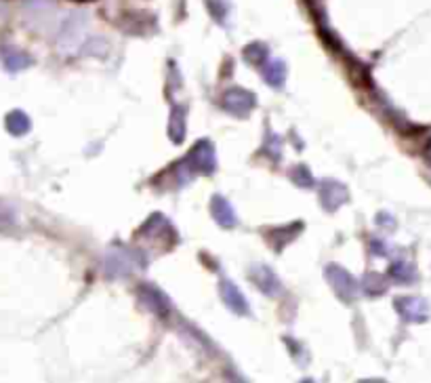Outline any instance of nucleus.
I'll return each instance as SVG.
<instances>
[{"mask_svg":"<svg viewBox=\"0 0 431 383\" xmlns=\"http://www.w3.org/2000/svg\"><path fill=\"white\" fill-rule=\"evenodd\" d=\"M0 62H3V66L13 74L20 70H26L32 64V60L15 47H0Z\"/></svg>","mask_w":431,"mask_h":383,"instance_id":"9d476101","label":"nucleus"},{"mask_svg":"<svg viewBox=\"0 0 431 383\" xmlns=\"http://www.w3.org/2000/svg\"><path fill=\"white\" fill-rule=\"evenodd\" d=\"M209 3V9H211V13H213V18L217 20V22H225V15H227V3L225 0H206Z\"/></svg>","mask_w":431,"mask_h":383,"instance_id":"6ab92c4d","label":"nucleus"},{"mask_svg":"<svg viewBox=\"0 0 431 383\" xmlns=\"http://www.w3.org/2000/svg\"><path fill=\"white\" fill-rule=\"evenodd\" d=\"M370 246H372V251H374L376 255H385V253H387V251H385V246H381V242H379V240H372V244H370Z\"/></svg>","mask_w":431,"mask_h":383,"instance_id":"aec40b11","label":"nucleus"},{"mask_svg":"<svg viewBox=\"0 0 431 383\" xmlns=\"http://www.w3.org/2000/svg\"><path fill=\"white\" fill-rule=\"evenodd\" d=\"M318 196H320V202H322V207H324L326 211H337L341 204L347 202L349 192H347V188H345L343 183H339V181H334V179H326V181L320 183Z\"/></svg>","mask_w":431,"mask_h":383,"instance_id":"39448f33","label":"nucleus"},{"mask_svg":"<svg viewBox=\"0 0 431 383\" xmlns=\"http://www.w3.org/2000/svg\"><path fill=\"white\" fill-rule=\"evenodd\" d=\"M5 125H7V131H9L11 135H15V137H22V135H26V133L32 129V120H30L28 114L22 112V110L9 112Z\"/></svg>","mask_w":431,"mask_h":383,"instance_id":"f8f14e48","label":"nucleus"},{"mask_svg":"<svg viewBox=\"0 0 431 383\" xmlns=\"http://www.w3.org/2000/svg\"><path fill=\"white\" fill-rule=\"evenodd\" d=\"M292 181H295L299 188H311V186H313V177L309 175V171H307L305 167L292 169Z\"/></svg>","mask_w":431,"mask_h":383,"instance_id":"a211bd4d","label":"nucleus"},{"mask_svg":"<svg viewBox=\"0 0 431 383\" xmlns=\"http://www.w3.org/2000/svg\"><path fill=\"white\" fill-rule=\"evenodd\" d=\"M326 278H328V282H330V286H332V291L337 293L339 299L351 301L358 295L355 278L347 270H343L341 265H328L326 267Z\"/></svg>","mask_w":431,"mask_h":383,"instance_id":"f03ea898","label":"nucleus"},{"mask_svg":"<svg viewBox=\"0 0 431 383\" xmlns=\"http://www.w3.org/2000/svg\"><path fill=\"white\" fill-rule=\"evenodd\" d=\"M395 309L406 322H425L429 318V303L421 297H400Z\"/></svg>","mask_w":431,"mask_h":383,"instance_id":"20e7f679","label":"nucleus"},{"mask_svg":"<svg viewBox=\"0 0 431 383\" xmlns=\"http://www.w3.org/2000/svg\"><path fill=\"white\" fill-rule=\"evenodd\" d=\"M389 276L391 280L400 282V284H412L416 280V272L412 270V265H408L406 261H395L389 267Z\"/></svg>","mask_w":431,"mask_h":383,"instance_id":"4468645a","label":"nucleus"},{"mask_svg":"<svg viewBox=\"0 0 431 383\" xmlns=\"http://www.w3.org/2000/svg\"><path fill=\"white\" fill-rule=\"evenodd\" d=\"M301 230H303V223H301V221L288 223V225H282V228H274V230L267 232V240H269V244H271L276 251H280L282 246L290 244V242L301 234Z\"/></svg>","mask_w":431,"mask_h":383,"instance_id":"1a4fd4ad","label":"nucleus"},{"mask_svg":"<svg viewBox=\"0 0 431 383\" xmlns=\"http://www.w3.org/2000/svg\"><path fill=\"white\" fill-rule=\"evenodd\" d=\"M169 137L173 144H181L185 139V108H175L169 118Z\"/></svg>","mask_w":431,"mask_h":383,"instance_id":"ddd939ff","label":"nucleus"},{"mask_svg":"<svg viewBox=\"0 0 431 383\" xmlns=\"http://www.w3.org/2000/svg\"><path fill=\"white\" fill-rule=\"evenodd\" d=\"M80 3H91V0H80Z\"/></svg>","mask_w":431,"mask_h":383,"instance_id":"412c9836","label":"nucleus"},{"mask_svg":"<svg viewBox=\"0 0 431 383\" xmlns=\"http://www.w3.org/2000/svg\"><path fill=\"white\" fill-rule=\"evenodd\" d=\"M221 104H223V108H225L229 114H234V116H246V114L255 108L257 97H255L250 91L236 87V89H229V91L223 95V102H221Z\"/></svg>","mask_w":431,"mask_h":383,"instance_id":"7ed1b4c3","label":"nucleus"},{"mask_svg":"<svg viewBox=\"0 0 431 383\" xmlns=\"http://www.w3.org/2000/svg\"><path fill=\"white\" fill-rule=\"evenodd\" d=\"M141 295L146 297V301L154 307V312H158V314H167V299L158 293V291H154V288H150V286H143L141 288Z\"/></svg>","mask_w":431,"mask_h":383,"instance_id":"dca6fc26","label":"nucleus"},{"mask_svg":"<svg viewBox=\"0 0 431 383\" xmlns=\"http://www.w3.org/2000/svg\"><path fill=\"white\" fill-rule=\"evenodd\" d=\"M364 288H366L368 295H381V293L387 291V282L381 274H368L364 278Z\"/></svg>","mask_w":431,"mask_h":383,"instance_id":"f3484780","label":"nucleus"},{"mask_svg":"<svg viewBox=\"0 0 431 383\" xmlns=\"http://www.w3.org/2000/svg\"><path fill=\"white\" fill-rule=\"evenodd\" d=\"M267 47L263 45V43H253V45H248L246 49H244V57H246V62H250L253 66H261V64H265L267 62Z\"/></svg>","mask_w":431,"mask_h":383,"instance_id":"2eb2a0df","label":"nucleus"},{"mask_svg":"<svg viewBox=\"0 0 431 383\" xmlns=\"http://www.w3.org/2000/svg\"><path fill=\"white\" fill-rule=\"evenodd\" d=\"M263 81L274 87V89H280L284 87V81H286V66L282 60H271L265 64L263 68Z\"/></svg>","mask_w":431,"mask_h":383,"instance_id":"9b49d317","label":"nucleus"},{"mask_svg":"<svg viewBox=\"0 0 431 383\" xmlns=\"http://www.w3.org/2000/svg\"><path fill=\"white\" fill-rule=\"evenodd\" d=\"M183 167L190 173H202V175H211L217 169V156H215V148L209 139L198 141L192 152L185 156Z\"/></svg>","mask_w":431,"mask_h":383,"instance_id":"f257e3e1","label":"nucleus"},{"mask_svg":"<svg viewBox=\"0 0 431 383\" xmlns=\"http://www.w3.org/2000/svg\"><path fill=\"white\" fill-rule=\"evenodd\" d=\"M219 293H221V299L223 303L234 312V314H240V316H246L248 314V301L244 299V295L240 293V288L229 282V280H221L219 284Z\"/></svg>","mask_w":431,"mask_h":383,"instance_id":"0eeeda50","label":"nucleus"},{"mask_svg":"<svg viewBox=\"0 0 431 383\" xmlns=\"http://www.w3.org/2000/svg\"><path fill=\"white\" fill-rule=\"evenodd\" d=\"M211 213L215 217V221L221 225V228H236L238 223V217L234 213V207L223 198V196H213L211 200Z\"/></svg>","mask_w":431,"mask_h":383,"instance_id":"6e6552de","label":"nucleus"},{"mask_svg":"<svg viewBox=\"0 0 431 383\" xmlns=\"http://www.w3.org/2000/svg\"><path fill=\"white\" fill-rule=\"evenodd\" d=\"M250 280H253V284L261 291V293H265V295H278L280 291H282V284H280V280H278V276L267 267V265H253L250 267Z\"/></svg>","mask_w":431,"mask_h":383,"instance_id":"423d86ee","label":"nucleus"}]
</instances>
